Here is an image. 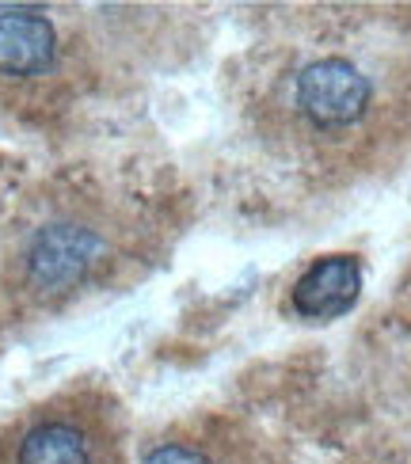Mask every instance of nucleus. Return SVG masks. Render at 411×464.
<instances>
[{"instance_id": "nucleus-4", "label": "nucleus", "mask_w": 411, "mask_h": 464, "mask_svg": "<svg viewBox=\"0 0 411 464\" xmlns=\"http://www.w3.org/2000/svg\"><path fill=\"white\" fill-rule=\"evenodd\" d=\"M57 27L34 8H0V81H34L57 65Z\"/></svg>"}, {"instance_id": "nucleus-6", "label": "nucleus", "mask_w": 411, "mask_h": 464, "mask_svg": "<svg viewBox=\"0 0 411 464\" xmlns=\"http://www.w3.org/2000/svg\"><path fill=\"white\" fill-rule=\"evenodd\" d=\"M142 464H221V460L199 438H168V441H156Z\"/></svg>"}, {"instance_id": "nucleus-2", "label": "nucleus", "mask_w": 411, "mask_h": 464, "mask_svg": "<svg viewBox=\"0 0 411 464\" xmlns=\"http://www.w3.org/2000/svg\"><path fill=\"white\" fill-rule=\"evenodd\" d=\"M289 103L312 133L336 138L366 122L374 107V81L350 57H312L293 76Z\"/></svg>"}, {"instance_id": "nucleus-3", "label": "nucleus", "mask_w": 411, "mask_h": 464, "mask_svg": "<svg viewBox=\"0 0 411 464\" xmlns=\"http://www.w3.org/2000/svg\"><path fill=\"white\" fill-rule=\"evenodd\" d=\"M103 259V237L76 218H54L24 247V282L34 297H65L81 289Z\"/></svg>"}, {"instance_id": "nucleus-1", "label": "nucleus", "mask_w": 411, "mask_h": 464, "mask_svg": "<svg viewBox=\"0 0 411 464\" xmlns=\"http://www.w3.org/2000/svg\"><path fill=\"white\" fill-rule=\"evenodd\" d=\"M114 422L92 403H57L31 415L12 441V464H111Z\"/></svg>"}, {"instance_id": "nucleus-5", "label": "nucleus", "mask_w": 411, "mask_h": 464, "mask_svg": "<svg viewBox=\"0 0 411 464\" xmlns=\"http://www.w3.org/2000/svg\"><path fill=\"white\" fill-rule=\"evenodd\" d=\"M362 297V263L355 256H324L293 282V313L312 324L347 316Z\"/></svg>"}]
</instances>
